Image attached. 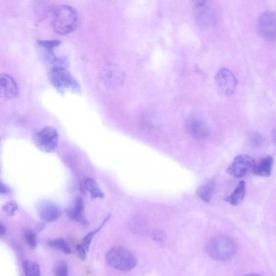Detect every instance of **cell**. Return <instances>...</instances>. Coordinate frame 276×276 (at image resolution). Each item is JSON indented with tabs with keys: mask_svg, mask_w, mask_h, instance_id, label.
I'll use <instances>...</instances> for the list:
<instances>
[{
	"mask_svg": "<svg viewBox=\"0 0 276 276\" xmlns=\"http://www.w3.org/2000/svg\"><path fill=\"white\" fill-rule=\"evenodd\" d=\"M52 28L57 34L67 35L77 28L79 16L77 11L69 5H62L53 12Z\"/></svg>",
	"mask_w": 276,
	"mask_h": 276,
	"instance_id": "1",
	"label": "cell"
},
{
	"mask_svg": "<svg viewBox=\"0 0 276 276\" xmlns=\"http://www.w3.org/2000/svg\"><path fill=\"white\" fill-rule=\"evenodd\" d=\"M106 260L110 266L121 272L131 271L138 262L134 253L122 247H113L108 251Z\"/></svg>",
	"mask_w": 276,
	"mask_h": 276,
	"instance_id": "2",
	"label": "cell"
},
{
	"mask_svg": "<svg viewBox=\"0 0 276 276\" xmlns=\"http://www.w3.org/2000/svg\"><path fill=\"white\" fill-rule=\"evenodd\" d=\"M209 256L215 260L224 261L233 256L237 251L236 243L226 236H219L211 240L207 245Z\"/></svg>",
	"mask_w": 276,
	"mask_h": 276,
	"instance_id": "3",
	"label": "cell"
},
{
	"mask_svg": "<svg viewBox=\"0 0 276 276\" xmlns=\"http://www.w3.org/2000/svg\"><path fill=\"white\" fill-rule=\"evenodd\" d=\"M51 83L62 93L69 91L77 93L80 91V86L66 68L52 67L50 73Z\"/></svg>",
	"mask_w": 276,
	"mask_h": 276,
	"instance_id": "4",
	"label": "cell"
},
{
	"mask_svg": "<svg viewBox=\"0 0 276 276\" xmlns=\"http://www.w3.org/2000/svg\"><path fill=\"white\" fill-rule=\"evenodd\" d=\"M215 82L216 88L221 96L229 97L235 93L237 79L229 69L221 68L216 75Z\"/></svg>",
	"mask_w": 276,
	"mask_h": 276,
	"instance_id": "5",
	"label": "cell"
},
{
	"mask_svg": "<svg viewBox=\"0 0 276 276\" xmlns=\"http://www.w3.org/2000/svg\"><path fill=\"white\" fill-rule=\"evenodd\" d=\"M59 141L58 133L56 129L52 126L43 128L37 134L35 142L40 150L45 152L51 153L55 151Z\"/></svg>",
	"mask_w": 276,
	"mask_h": 276,
	"instance_id": "6",
	"label": "cell"
},
{
	"mask_svg": "<svg viewBox=\"0 0 276 276\" xmlns=\"http://www.w3.org/2000/svg\"><path fill=\"white\" fill-rule=\"evenodd\" d=\"M256 165L255 160L251 156L241 154L235 157L226 169V172L232 176L241 178L246 176L249 173L253 172Z\"/></svg>",
	"mask_w": 276,
	"mask_h": 276,
	"instance_id": "7",
	"label": "cell"
},
{
	"mask_svg": "<svg viewBox=\"0 0 276 276\" xmlns=\"http://www.w3.org/2000/svg\"><path fill=\"white\" fill-rule=\"evenodd\" d=\"M276 14L273 11H264L259 15L257 27L259 34L269 41L276 40Z\"/></svg>",
	"mask_w": 276,
	"mask_h": 276,
	"instance_id": "8",
	"label": "cell"
},
{
	"mask_svg": "<svg viewBox=\"0 0 276 276\" xmlns=\"http://www.w3.org/2000/svg\"><path fill=\"white\" fill-rule=\"evenodd\" d=\"M194 14L198 24L202 27L212 25L215 19L213 5L206 1H197L195 3Z\"/></svg>",
	"mask_w": 276,
	"mask_h": 276,
	"instance_id": "9",
	"label": "cell"
},
{
	"mask_svg": "<svg viewBox=\"0 0 276 276\" xmlns=\"http://www.w3.org/2000/svg\"><path fill=\"white\" fill-rule=\"evenodd\" d=\"M19 94L18 85L10 75L0 74V99L12 100Z\"/></svg>",
	"mask_w": 276,
	"mask_h": 276,
	"instance_id": "10",
	"label": "cell"
},
{
	"mask_svg": "<svg viewBox=\"0 0 276 276\" xmlns=\"http://www.w3.org/2000/svg\"><path fill=\"white\" fill-rule=\"evenodd\" d=\"M38 214L40 218L47 223L56 221L61 215V210L58 205L50 201H43L38 205Z\"/></svg>",
	"mask_w": 276,
	"mask_h": 276,
	"instance_id": "11",
	"label": "cell"
},
{
	"mask_svg": "<svg viewBox=\"0 0 276 276\" xmlns=\"http://www.w3.org/2000/svg\"><path fill=\"white\" fill-rule=\"evenodd\" d=\"M187 128L189 134L197 139H203L208 136L207 126L202 118L198 116L194 115L189 118Z\"/></svg>",
	"mask_w": 276,
	"mask_h": 276,
	"instance_id": "12",
	"label": "cell"
},
{
	"mask_svg": "<svg viewBox=\"0 0 276 276\" xmlns=\"http://www.w3.org/2000/svg\"><path fill=\"white\" fill-rule=\"evenodd\" d=\"M85 204L83 199L78 197L74 200L71 207H70L67 211V214L69 218L82 225L84 228H86L89 225L88 221L86 220L84 215Z\"/></svg>",
	"mask_w": 276,
	"mask_h": 276,
	"instance_id": "13",
	"label": "cell"
},
{
	"mask_svg": "<svg viewBox=\"0 0 276 276\" xmlns=\"http://www.w3.org/2000/svg\"><path fill=\"white\" fill-rule=\"evenodd\" d=\"M103 78L106 84L111 87H116L124 82V75L115 65H109L104 70Z\"/></svg>",
	"mask_w": 276,
	"mask_h": 276,
	"instance_id": "14",
	"label": "cell"
},
{
	"mask_svg": "<svg viewBox=\"0 0 276 276\" xmlns=\"http://www.w3.org/2000/svg\"><path fill=\"white\" fill-rule=\"evenodd\" d=\"M274 159L272 156H268L262 159L259 164H256L253 173L262 177H268L271 175Z\"/></svg>",
	"mask_w": 276,
	"mask_h": 276,
	"instance_id": "15",
	"label": "cell"
},
{
	"mask_svg": "<svg viewBox=\"0 0 276 276\" xmlns=\"http://www.w3.org/2000/svg\"><path fill=\"white\" fill-rule=\"evenodd\" d=\"M246 193V185L244 181H241L232 193L225 199V201L232 205H239L244 199Z\"/></svg>",
	"mask_w": 276,
	"mask_h": 276,
	"instance_id": "16",
	"label": "cell"
},
{
	"mask_svg": "<svg viewBox=\"0 0 276 276\" xmlns=\"http://www.w3.org/2000/svg\"><path fill=\"white\" fill-rule=\"evenodd\" d=\"M215 182L214 180H210L203 184L198 190V195L205 203H209L212 199L215 188Z\"/></svg>",
	"mask_w": 276,
	"mask_h": 276,
	"instance_id": "17",
	"label": "cell"
},
{
	"mask_svg": "<svg viewBox=\"0 0 276 276\" xmlns=\"http://www.w3.org/2000/svg\"><path fill=\"white\" fill-rule=\"evenodd\" d=\"M84 187L92 198L94 199L104 198V194L98 185V183L92 178H87L84 181Z\"/></svg>",
	"mask_w": 276,
	"mask_h": 276,
	"instance_id": "18",
	"label": "cell"
},
{
	"mask_svg": "<svg viewBox=\"0 0 276 276\" xmlns=\"http://www.w3.org/2000/svg\"><path fill=\"white\" fill-rule=\"evenodd\" d=\"M23 266L25 276H41L40 268L37 263L24 260Z\"/></svg>",
	"mask_w": 276,
	"mask_h": 276,
	"instance_id": "19",
	"label": "cell"
},
{
	"mask_svg": "<svg viewBox=\"0 0 276 276\" xmlns=\"http://www.w3.org/2000/svg\"><path fill=\"white\" fill-rule=\"evenodd\" d=\"M49 245L55 250L61 251L67 254V255H69V254L72 253L71 249H70L68 243L66 240L63 239H57L55 240H51L49 242Z\"/></svg>",
	"mask_w": 276,
	"mask_h": 276,
	"instance_id": "20",
	"label": "cell"
},
{
	"mask_svg": "<svg viewBox=\"0 0 276 276\" xmlns=\"http://www.w3.org/2000/svg\"><path fill=\"white\" fill-rule=\"evenodd\" d=\"M110 218V215L107 216L103 222H102V224L98 228L89 232V233L83 238L82 245L85 248L86 251H89L91 242L93 241L95 235L102 228V227L104 226V225L107 223V222L109 220Z\"/></svg>",
	"mask_w": 276,
	"mask_h": 276,
	"instance_id": "21",
	"label": "cell"
},
{
	"mask_svg": "<svg viewBox=\"0 0 276 276\" xmlns=\"http://www.w3.org/2000/svg\"><path fill=\"white\" fill-rule=\"evenodd\" d=\"M54 274L55 276H68V267L64 261H59L54 266Z\"/></svg>",
	"mask_w": 276,
	"mask_h": 276,
	"instance_id": "22",
	"label": "cell"
},
{
	"mask_svg": "<svg viewBox=\"0 0 276 276\" xmlns=\"http://www.w3.org/2000/svg\"><path fill=\"white\" fill-rule=\"evenodd\" d=\"M19 207L14 202H8L3 206V212L10 216H14L18 212Z\"/></svg>",
	"mask_w": 276,
	"mask_h": 276,
	"instance_id": "23",
	"label": "cell"
},
{
	"mask_svg": "<svg viewBox=\"0 0 276 276\" xmlns=\"http://www.w3.org/2000/svg\"><path fill=\"white\" fill-rule=\"evenodd\" d=\"M25 239L28 246L32 249H34L37 246L36 236L35 232L32 230H26L25 232Z\"/></svg>",
	"mask_w": 276,
	"mask_h": 276,
	"instance_id": "24",
	"label": "cell"
},
{
	"mask_svg": "<svg viewBox=\"0 0 276 276\" xmlns=\"http://www.w3.org/2000/svg\"><path fill=\"white\" fill-rule=\"evenodd\" d=\"M151 237L154 241L161 243L164 242L165 236L163 231L156 230L151 232Z\"/></svg>",
	"mask_w": 276,
	"mask_h": 276,
	"instance_id": "25",
	"label": "cell"
},
{
	"mask_svg": "<svg viewBox=\"0 0 276 276\" xmlns=\"http://www.w3.org/2000/svg\"><path fill=\"white\" fill-rule=\"evenodd\" d=\"M262 138L258 134H254L251 136L250 139V142L251 145L255 146H259L260 145L262 142Z\"/></svg>",
	"mask_w": 276,
	"mask_h": 276,
	"instance_id": "26",
	"label": "cell"
},
{
	"mask_svg": "<svg viewBox=\"0 0 276 276\" xmlns=\"http://www.w3.org/2000/svg\"><path fill=\"white\" fill-rule=\"evenodd\" d=\"M76 251L78 253V255L80 259L82 261H84L86 258V251L85 248L82 245H78L76 246Z\"/></svg>",
	"mask_w": 276,
	"mask_h": 276,
	"instance_id": "27",
	"label": "cell"
},
{
	"mask_svg": "<svg viewBox=\"0 0 276 276\" xmlns=\"http://www.w3.org/2000/svg\"><path fill=\"white\" fill-rule=\"evenodd\" d=\"M9 189L0 181V194H7L9 193Z\"/></svg>",
	"mask_w": 276,
	"mask_h": 276,
	"instance_id": "28",
	"label": "cell"
},
{
	"mask_svg": "<svg viewBox=\"0 0 276 276\" xmlns=\"http://www.w3.org/2000/svg\"><path fill=\"white\" fill-rule=\"evenodd\" d=\"M5 227L1 224H0V235L5 234Z\"/></svg>",
	"mask_w": 276,
	"mask_h": 276,
	"instance_id": "29",
	"label": "cell"
},
{
	"mask_svg": "<svg viewBox=\"0 0 276 276\" xmlns=\"http://www.w3.org/2000/svg\"><path fill=\"white\" fill-rule=\"evenodd\" d=\"M243 276H261L257 274H249Z\"/></svg>",
	"mask_w": 276,
	"mask_h": 276,
	"instance_id": "30",
	"label": "cell"
}]
</instances>
